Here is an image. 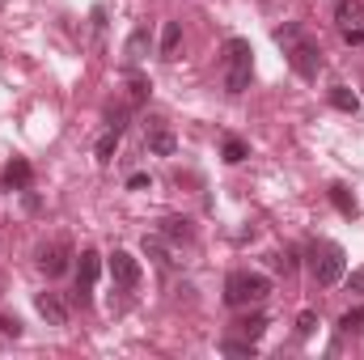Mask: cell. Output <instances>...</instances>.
<instances>
[{"label":"cell","instance_id":"31","mask_svg":"<svg viewBox=\"0 0 364 360\" xmlns=\"http://www.w3.org/2000/svg\"><path fill=\"white\" fill-rule=\"evenodd\" d=\"M127 186H132V191H144V186H149V174H132Z\"/></svg>","mask_w":364,"mask_h":360},{"label":"cell","instance_id":"16","mask_svg":"<svg viewBox=\"0 0 364 360\" xmlns=\"http://www.w3.org/2000/svg\"><path fill=\"white\" fill-rule=\"evenodd\" d=\"M161 233H166L170 242H191V238H195V229H191V221H186V216H170Z\"/></svg>","mask_w":364,"mask_h":360},{"label":"cell","instance_id":"11","mask_svg":"<svg viewBox=\"0 0 364 360\" xmlns=\"http://www.w3.org/2000/svg\"><path fill=\"white\" fill-rule=\"evenodd\" d=\"M335 21H339V30H360L364 26V4L360 0H339V4H335Z\"/></svg>","mask_w":364,"mask_h":360},{"label":"cell","instance_id":"6","mask_svg":"<svg viewBox=\"0 0 364 360\" xmlns=\"http://www.w3.org/2000/svg\"><path fill=\"white\" fill-rule=\"evenodd\" d=\"M110 280H114L119 288H136V284H140V259H136L132 250H114V255H110Z\"/></svg>","mask_w":364,"mask_h":360},{"label":"cell","instance_id":"22","mask_svg":"<svg viewBox=\"0 0 364 360\" xmlns=\"http://www.w3.org/2000/svg\"><path fill=\"white\" fill-rule=\"evenodd\" d=\"M314 331H318V314H314V309H301V314H296V335L309 339Z\"/></svg>","mask_w":364,"mask_h":360},{"label":"cell","instance_id":"21","mask_svg":"<svg viewBox=\"0 0 364 360\" xmlns=\"http://www.w3.org/2000/svg\"><path fill=\"white\" fill-rule=\"evenodd\" d=\"M144 255H149V259H157L161 268H170V263H174V259H170V250L161 246V238H144Z\"/></svg>","mask_w":364,"mask_h":360},{"label":"cell","instance_id":"24","mask_svg":"<svg viewBox=\"0 0 364 360\" xmlns=\"http://www.w3.org/2000/svg\"><path fill=\"white\" fill-rule=\"evenodd\" d=\"M272 268L284 271V275H292V271H296V250H279V255L272 259Z\"/></svg>","mask_w":364,"mask_h":360},{"label":"cell","instance_id":"28","mask_svg":"<svg viewBox=\"0 0 364 360\" xmlns=\"http://www.w3.org/2000/svg\"><path fill=\"white\" fill-rule=\"evenodd\" d=\"M106 123H110L114 132H123V127H127V110H110V115H106Z\"/></svg>","mask_w":364,"mask_h":360},{"label":"cell","instance_id":"3","mask_svg":"<svg viewBox=\"0 0 364 360\" xmlns=\"http://www.w3.org/2000/svg\"><path fill=\"white\" fill-rule=\"evenodd\" d=\"M272 292V280L263 271H229L225 280V305L242 309V305H259Z\"/></svg>","mask_w":364,"mask_h":360},{"label":"cell","instance_id":"8","mask_svg":"<svg viewBox=\"0 0 364 360\" xmlns=\"http://www.w3.org/2000/svg\"><path fill=\"white\" fill-rule=\"evenodd\" d=\"M0 182H4V191H30V182H34V170H30V162H26V157H13V162L4 166Z\"/></svg>","mask_w":364,"mask_h":360},{"label":"cell","instance_id":"15","mask_svg":"<svg viewBox=\"0 0 364 360\" xmlns=\"http://www.w3.org/2000/svg\"><path fill=\"white\" fill-rule=\"evenodd\" d=\"M233 327L242 331V339H255V344H259V339H263V331H267V314H246V318H242V322H233Z\"/></svg>","mask_w":364,"mask_h":360},{"label":"cell","instance_id":"13","mask_svg":"<svg viewBox=\"0 0 364 360\" xmlns=\"http://www.w3.org/2000/svg\"><path fill=\"white\" fill-rule=\"evenodd\" d=\"M331 106L343 110V115H356V110H360V97L348 90V85H331Z\"/></svg>","mask_w":364,"mask_h":360},{"label":"cell","instance_id":"19","mask_svg":"<svg viewBox=\"0 0 364 360\" xmlns=\"http://www.w3.org/2000/svg\"><path fill=\"white\" fill-rule=\"evenodd\" d=\"M220 153H225V162H229V166H237V162H246V157H250V149H246V140H237V136H229Z\"/></svg>","mask_w":364,"mask_h":360},{"label":"cell","instance_id":"17","mask_svg":"<svg viewBox=\"0 0 364 360\" xmlns=\"http://www.w3.org/2000/svg\"><path fill=\"white\" fill-rule=\"evenodd\" d=\"M178 43H182V26H178V21H166V30H161V55H166V60H174Z\"/></svg>","mask_w":364,"mask_h":360},{"label":"cell","instance_id":"20","mask_svg":"<svg viewBox=\"0 0 364 360\" xmlns=\"http://www.w3.org/2000/svg\"><path fill=\"white\" fill-rule=\"evenodd\" d=\"M220 352H225V356H255L259 348H255V339H225Z\"/></svg>","mask_w":364,"mask_h":360},{"label":"cell","instance_id":"1","mask_svg":"<svg viewBox=\"0 0 364 360\" xmlns=\"http://www.w3.org/2000/svg\"><path fill=\"white\" fill-rule=\"evenodd\" d=\"M275 43L284 47V55H288V64H292L296 77L314 81V77L322 73V47H318L314 38H305L296 21H284V26L275 30Z\"/></svg>","mask_w":364,"mask_h":360},{"label":"cell","instance_id":"26","mask_svg":"<svg viewBox=\"0 0 364 360\" xmlns=\"http://www.w3.org/2000/svg\"><path fill=\"white\" fill-rule=\"evenodd\" d=\"M0 335H4V339H17V335H21V322L9 318V314H0Z\"/></svg>","mask_w":364,"mask_h":360},{"label":"cell","instance_id":"5","mask_svg":"<svg viewBox=\"0 0 364 360\" xmlns=\"http://www.w3.org/2000/svg\"><path fill=\"white\" fill-rule=\"evenodd\" d=\"M97 275H102V255H97V250H81V263H77V301H81V305L93 301Z\"/></svg>","mask_w":364,"mask_h":360},{"label":"cell","instance_id":"2","mask_svg":"<svg viewBox=\"0 0 364 360\" xmlns=\"http://www.w3.org/2000/svg\"><path fill=\"white\" fill-rule=\"evenodd\" d=\"M255 47H250V38H229L225 43V55H220V64H225V90L229 93H246L250 90V73H255Z\"/></svg>","mask_w":364,"mask_h":360},{"label":"cell","instance_id":"23","mask_svg":"<svg viewBox=\"0 0 364 360\" xmlns=\"http://www.w3.org/2000/svg\"><path fill=\"white\" fill-rule=\"evenodd\" d=\"M360 327H364V309H348V314L339 318V331H343V335H356Z\"/></svg>","mask_w":364,"mask_h":360},{"label":"cell","instance_id":"18","mask_svg":"<svg viewBox=\"0 0 364 360\" xmlns=\"http://www.w3.org/2000/svg\"><path fill=\"white\" fill-rule=\"evenodd\" d=\"M119 140H123V132H114V127H106V136H102V140H97V149H93L102 166H106V162L114 157V149H119Z\"/></svg>","mask_w":364,"mask_h":360},{"label":"cell","instance_id":"7","mask_svg":"<svg viewBox=\"0 0 364 360\" xmlns=\"http://www.w3.org/2000/svg\"><path fill=\"white\" fill-rule=\"evenodd\" d=\"M68 259H73V246H68V242H51V246H43L38 268L55 280V275H64V271H68Z\"/></svg>","mask_w":364,"mask_h":360},{"label":"cell","instance_id":"14","mask_svg":"<svg viewBox=\"0 0 364 360\" xmlns=\"http://www.w3.org/2000/svg\"><path fill=\"white\" fill-rule=\"evenodd\" d=\"M326 195H331V203H335V208H339V216H348V221H352V216H356V199H352V191H348V186H343V182H335V186H331V191H326Z\"/></svg>","mask_w":364,"mask_h":360},{"label":"cell","instance_id":"25","mask_svg":"<svg viewBox=\"0 0 364 360\" xmlns=\"http://www.w3.org/2000/svg\"><path fill=\"white\" fill-rule=\"evenodd\" d=\"M149 90H153V85H149L144 77H132V106H140V102L149 97Z\"/></svg>","mask_w":364,"mask_h":360},{"label":"cell","instance_id":"9","mask_svg":"<svg viewBox=\"0 0 364 360\" xmlns=\"http://www.w3.org/2000/svg\"><path fill=\"white\" fill-rule=\"evenodd\" d=\"M34 309H38L51 327H68V305H64L55 292H38V297H34Z\"/></svg>","mask_w":364,"mask_h":360},{"label":"cell","instance_id":"29","mask_svg":"<svg viewBox=\"0 0 364 360\" xmlns=\"http://www.w3.org/2000/svg\"><path fill=\"white\" fill-rule=\"evenodd\" d=\"M348 288H352V292H364V268L348 275Z\"/></svg>","mask_w":364,"mask_h":360},{"label":"cell","instance_id":"30","mask_svg":"<svg viewBox=\"0 0 364 360\" xmlns=\"http://www.w3.org/2000/svg\"><path fill=\"white\" fill-rule=\"evenodd\" d=\"M343 43H352V47L364 43V26H360V30H343Z\"/></svg>","mask_w":364,"mask_h":360},{"label":"cell","instance_id":"12","mask_svg":"<svg viewBox=\"0 0 364 360\" xmlns=\"http://www.w3.org/2000/svg\"><path fill=\"white\" fill-rule=\"evenodd\" d=\"M149 47H153V34H149V26L132 30V38H127V60H132V64H140V60L149 55Z\"/></svg>","mask_w":364,"mask_h":360},{"label":"cell","instance_id":"10","mask_svg":"<svg viewBox=\"0 0 364 360\" xmlns=\"http://www.w3.org/2000/svg\"><path fill=\"white\" fill-rule=\"evenodd\" d=\"M144 149H149V153H157V157H174V153H178V140H174V132H170V127H161V123H157V127L149 132Z\"/></svg>","mask_w":364,"mask_h":360},{"label":"cell","instance_id":"27","mask_svg":"<svg viewBox=\"0 0 364 360\" xmlns=\"http://www.w3.org/2000/svg\"><path fill=\"white\" fill-rule=\"evenodd\" d=\"M93 34H97V47H102V34H106V9L102 4L93 9Z\"/></svg>","mask_w":364,"mask_h":360},{"label":"cell","instance_id":"4","mask_svg":"<svg viewBox=\"0 0 364 360\" xmlns=\"http://www.w3.org/2000/svg\"><path fill=\"white\" fill-rule=\"evenodd\" d=\"M309 263H314V280H318L322 288H331V284L343 280V271H348V255H343L339 242H318V246L309 250Z\"/></svg>","mask_w":364,"mask_h":360}]
</instances>
